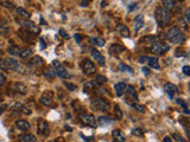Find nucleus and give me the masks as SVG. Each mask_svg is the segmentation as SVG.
Returning a JSON list of instances; mask_svg holds the SVG:
<instances>
[{"label":"nucleus","instance_id":"nucleus-1","mask_svg":"<svg viewBox=\"0 0 190 142\" xmlns=\"http://www.w3.org/2000/svg\"><path fill=\"white\" fill-rule=\"evenodd\" d=\"M154 18L160 27H165L171 22V12L167 11L165 8L157 7L154 11Z\"/></svg>","mask_w":190,"mask_h":142},{"label":"nucleus","instance_id":"nucleus-2","mask_svg":"<svg viewBox=\"0 0 190 142\" xmlns=\"http://www.w3.org/2000/svg\"><path fill=\"white\" fill-rule=\"evenodd\" d=\"M167 38L171 43L178 44V43H182L183 40L185 39V36L178 27H171L167 33Z\"/></svg>","mask_w":190,"mask_h":142},{"label":"nucleus","instance_id":"nucleus-3","mask_svg":"<svg viewBox=\"0 0 190 142\" xmlns=\"http://www.w3.org/2000/svg\"><path fill=\"white\" fill-rule=\"evenodd\" d=\"M91 107L93 110H101V112H108L111 109L109 102L102 97H95L91 102Z\"/></svg>","mask_w":190,"mask_h":142},{"label":"nucleus","instance_id":"nucleus-4","mask_svg":"<svg viewBox=\"0 0 190 142\" xmlns=\"http://www.w3.org/2000/svg\"><path fill=\"white\" fill-rule=\"evenodd\" d=\"M19 63L13 58H1L0 59V69L2 70H12V71H17L19 70Z\"/></svg>","mask_w":190,"mask_h":142},{"label":"nucleus","instance_id":"nucleus-5","mask_svg":"<svg viewBox=\"0 0 190 142\" xmlns=\"http://www.w3.org/2000/svg\"><path fill=\"white\" fill-rule=\"evenodd\" d=\"M169 45L165 44L164 42H159V40H154L151 44V52L157 53V55H163L164 52L169 51Z\"/></svg>","mask_w":190,"mask_h":142},{"label":"nucleus","instance_id":"nucleus-6","mask_svg":"<svg viewBox=\"0 0 190 142\" xmlns=\"http://www.w3.org/2000/svg\"><path fill=\"white\" fill-rule=\"evenodd\" d=\"M81 67H82L83 72L87 76H91L96 72V67L94 65V63H93L91 59H88V58H84V59L82 60Z\"/></svg>","mask_w":190,"mask_h":142},{"label":"nucleus","instance_id":"nucleus-7","mask_svg":"<svg viewBox=\"0 0 190 142\" xmlns=\"http://www.w3.org/2000/svg\"><path fill=\"white\" fill-rule=\"evenodd\" d=\"M15 94V95H25L27 92V88L23 83H13L11 87H8V94Z\"/></svg>","mask_w":190,"mask_h":142},{"label":"nucleus","instance_id":"nucleus-8","mask_svg":"<svg viewBox=\"0 0 190 142\" xmlns=\"http://www.w3.org/2000/svg\"><path fill=\"white\" fill-rule=\"evenodd\" d=\"M80 121L83 123L84 126H88V127L96 128V126H98L96 119L91 114H81L80 115Z\"/></svg>","mask_w":190,"mask_h":142},{"label":"nucleus","instance_id":"nucleus-9","mask_svg":"<svg viewBox=\"0 0 190 142\" xmlns=\"http://www.w3.org/2000/svg\"><path fill=\"white\" fill-rule=\"evenodd\" d=\"M53 67H55V71H56V76H58V77H61V78H69V77H70L69 72L65 70V67H63L58 60H53Z\"/></svg>","mask_w":190,"mask_h":142},{"label":"nucleus","instance_id":"nucleus-10","mask_svg":"<svg viewBox=\"0 0 190 142\" xmlns=\"http://www.w3.org/2000/svg\"><path fill=\"white\" fill-rule=\"evenodd\" d=\"M91 58L95 60L100 67H105V64H106V59H105V56L100 52V51H98L96 49H91Z\"/></svg>","mask_w":190,"mask_h":142},{"label":"nucleus","instance_id":"nucleus-11","mask_svg":"<svg viewBox=\"0 0 190 142\" xmlns=\"http://www.w3.org/2000/svg\"><path fill=\"white\" fill-rule=\"evenodd\" d=\"M53 91H45L40 98H39V102L42 103L43 105L45 107H50L53 104Z\"/></svg>","mask_w":190,"mask_h":142},{"label":"nucleus","instance_id":"nucleus-12","mask_svg":"<svg viewBox=\"0 0 190 142\" xmlns=\"http://www.w3.org/2000/svg\"><path fill=\"white\" fill-rule=\"evenodd\" d=\"M23 25H24V29L26 31H29L31 34H33V36H37V34L40 33V29L33 22H27L26 20V22H23Z\"/></svg>","mask_w":190,"mask_h":142},{"label":"nucleus","instance_id":"nucleus-13","mask_svg":"<svg viewBox=\"0 0 190 142\" xmlns=\"http://www.w3.org/2000/svg\"><path fill=\"white\" fill-rule=\"evenodd\" d=\"M18 36L22 38L24 42L33 44V39H35V36H33V34H31L30 32H29V31H26L25 29H20V30L18 31Z\"/></svg>","mask_w":190,"mask_h":142},{"label":"nucleus","instance_id":"nucleus-14","mask_svg":"<svg viewBox=\"0 0 190 142\" xmlns=\"http://www.w3.org/2000/svg\"><path fill=\"white\" fill-rule=\"evenodd\" d=\"M164 91L167 92V96L170 98H174L175 94L178 92V88L176 87L175 84H172V83H167V84L164 85Z\"/></svg>","mask_w":190,"mask_h":142},{"label":"nucleus","instance_id":"nucleus-15","mask_svg":"<svg viewBox=\"0 0 190 142\" xmlns=\"http://www.w3.org/2000/svg\"><path fill=\"white\" fill-rule=\"evenodd\" d=\"M115 30H116V32H118L121 37L129 38V36H131V32H129V27H127V26H125L124 24H119V25H116Z\"/></svg>","mask_w":190,"mask_h":142},{"label":"nucleus","instance_id":"nucleus-16","mask_svg":"<svg viewBox=\"0 0 190 142\" xmlns=\"http://www.w3.org/2000/svg\"><path fill=\"white\" fill-rule=\"evenodd\" d=\"M125 94H126V96H127V97H129V99H132V101H134V102H137V101H138V94H137V91L134 90V88H133L132 85H127V87H126Z\"/></svg>","mask_w":190,"mask_h":142},{"label":"nucleus","instance_id":"nucleus-17","mask_svg":"<svg viewBox=\"0 0 190 142\" xmlns=\"http://www.w3.org/2000/svg\"><path fill=\"white\" fill-rule=\"evenodd\" d=\"M125 51V47L120 44H112L109 46V52L114 56H119Z\"/></svg>","mask_w":190,"mask_h":142},{"label":"nucleus","instance_id":"nucleus-18","mask_svg":"<svg viewBox=\"0 0 190 142\" xmlns=\"http://www.w3.org/2000/svg\"><path fill=\"white\" fill-rule=\"evenodd\" d=\"M15 12H17V14L19 15V18L22 19V22H26V20H29L30 19L31 14L23 7H18L15 10Z\"/></svg>","mask_w":190,"mask_h":142},{"label":"nucleus","instance_id":"nucleus-19","mask_svg":"<svg viewBox=\"0 0 190 142\" xmlns=\"http://www.w3.org/2000/svg\"><path fill=\"white\" fill-rule=\"evenodd\" d=\"M112 136H113V141L114 142H125L126 141V136L122 133L121 130H113L112 133Z\"/></svg>","mask_w":190,"mask_h":142},{"label":"nucleus","instance_id":"nucleus-20","mask_svg":"<svg viewBox=\"0 0 190 142\" xmlns=\"http://www.w3.org/2000/svg\"><path fill=\"white\" fill-rule=\"evenodd\" d=\"M15 127L18 128V129H20V130H24V132H26V130H30V123L27 122V121L25 120H17L15 121Z\"/></svg>","mask_w":190,"mask_h":142},{"label":"nucleus","instance_id":"nucleus-21","mask_svg":"<svg viewBox=\"0 0 190 142\" xmlns=\"http://www.w3.org/2000/svg\"><path fill=\"white\" fill-rule=\"evenodd\" d=\"M126 84L124 82H120V83H116L115 85H114V90H115V94H116V96H122L124 94H125V90H126Z\"/></svg>","mask_w":190,"mask_h":142},{"label":"nucleus","instance_id":"nucleus-22","mask_svg":"<svg viewBox=\"0 0 190 142\" xmlns=\"http://www.w3.org/2000/svg\"><path fill=\"white\" fill-rule=\"evenodd\" d=\"M37 137L33 134H24L18 137V142H36Z\"/></svg>","mask_w":190,"mask_h":142},{"label":"nucleus","instance_id":"nucleus-23","mask_svg":"<svg viewBox=\"0 0 190 142\" xmlns=\"http://www.w3.org/2000/svg\"><path fill=\"white\" fill-rule=\"evenodd\" d=\"M10 110L11 112L13 114V115H18V114H23L24 112V105L22 103H19V102H15V104L12 105L11 108H10Z\"/></svg>","mask_w":190,"mask_h":142},{"label":"nucleus","instance_id":"nucleus-24","mask_svg":"<svg viewBox=\"0 0 190 142\" xmlns=\"http://www.w3.org/2000/svg\"><path fill=\"white\" fill-rule=\"evenodd\" d=\"M39 133L42 135H44V136H48L49 133H50V129H49V126H48V122L46 121H40V123H39Z\"/></svg>","mask_w":190,"mask_h":142},{"label":"nucleus","instance_id":"nucleus-25","mask_svg":"<svg viewBox=\"0 0 190 142\" xmlns=\"http://www.w3.org/2000/svg\"><path fill=\"white\" fill-rule=\"evenodd\" d=\"M27 64L31 65V67H38V65H43L44 64V60H43L42 57H39V56H35L31 59H29Z\"/></svg>","mask_w":190,"mask_h":142},{"label":"nucleus","instance_id":"nucleus-26","mask_svg":"<svg viewBox=\"0 0 190 142\" xmlns=\"http://www.w3.org/2000/svg\"><path fill=\"white\" fill-rule=\"evenodd\" d=\"M162 4H163V8H165L169 12H171L176 5L175 0H162Z\"/></svg>","mask_w":190,"mask_h":142},{"label":"nucleus","instance_id":"nucleus-27","mask_svg":"<svg viewBox=\"0 0 190 142\" xmlns=\"http://www.w3.org/2000/svg\"><path fill=\"white\" fill-rule=\"evenodd\" d=\"M134 25H136V31H139L143 27V25H144V18H143V15L139 14L134 18Z\"/></svg>","mask_w":190,"mask_h":142},{"label":"nucleus","instance_id":"nucleus-28","mask_svg":"<svg viewBox=\"0 0 190 142\" xmlns=\"http://www.w3.org/2000/svg\"><path fill=\"white\" fill-rule=\"evenodd\" d=\"M22 50H23V49H20L18 45H11V46L8 47V53H10V55H13V56H19L20 52H22Z\"/></svg>","mask_w":190,"mask_h":142},{"label":"nucleus","instance_id":"nucleus-29","mask_svg":"<svg viewBox=\"0 0 190 142\" xmlns=\"http://www.w3.org/2000/svg\"><path fill=\"white\" fill-rule=\"evenodd\" d=\"M95 87H96V85H95L94 81H89V82H87L83 85V92L84 94H89L91 90H94Z\"/></svg>","mask_w":190,"mask_h":142},{"label":"nucleus","instance_id":"nucleus-30","mask_svg":"<svg viewBox=\"0 0 190 142\" xmlns=\"http://www.w3.org/2000/svg\"><path fill=\"white\" fill-rule=\"evenodd\" d=\"M98 126L100 127H103V126H107V124H111L112 123V120L111 119H108V117H105V116H101L98 119Z\"/></svg>","mask_w":190,"mask_h":142},{"label":"nucleus","instance_id":"nucleus-31","mask_svg":"<svg viewBox=\"0 0 190 142\" xmlns=\"http://www.w3.org/2000/svg\"><path fill=\"white\" fill-rule=\"evenodd\" d=\"M147 63H149V65L152 67V69H159V63H158V59L156 58V57H149V59H147Z\"/></svg>","mask_w":190,"mask_h":142},{"label":"nucleus","instance_id":"nucleus-32","mask_svg":"<svg viewBox=\"0 0 190 142\" xmlns=\"http://www.w3.org/2000/svg\"><path fill=\"white\" fill-rule=\"evenodd\" d=\"M106 82H107V78L102 75H98L95 77V79H94V83H95L96 87H98V85H102V84H105Z\"/></svg>","mask_w":190,"mask_h":142},{"label":"nucleus","instance_id":"nucleus-33","mask_svg":"<svg viewBox=\"0 0 190 142\" xmlns=\"http://www.w3.org/2000/svg\"><path fill=\"white\" fill-rule=\"evenodd\" d=\"M91 40L93 42V44L95 45V46H99V47H101V46H103V45H105V40H103L102 38H99V37L91 38Z\"/></svg>","mask_w":190,"mask_h":142},{"label":"nucleus","instance_id":"nucleus-34","mask_svg":"<svg viewBox=\"0 0 190 142\" xmlns=\"http://www.w3.org/2000/svg\"><path fill=\"white\" fill-rule=\"evenodd\" d=\"M19 56H20V58H29L30 56H32V50L31 49H23Z\"/></svg>","mask_w":190,"mask_h":142},{"label":"nucleus","instance_id":"nucleus-35","mask_svg":"<svg viewBox=\"0 0 190 142\" xmlns=\"http://www.w3.org/2000/svg\"><path fill=\"white\" fill-rule=\"evenodd\" d=\"M177 103H178V104H181V105H182V108H183V112H184L185 115H189V114H190V112H189V109H188V105H187V103H185V102H184L183 99H179V98H178V99H177Z\"/></svg>","mask_w":190,"mask_h":142},{"label":"nucleus","instance_id":"nucleus-36","mask_svg":"<svg viewBox=\"0 0 190 142\" xmlns=\"http://www.w3.org/2000/svg\"><path fill=\"white\" fill-rule=\"evenodd\" d=\"M131 107L133 108V109H136L137 112H145V108H144V105H141V104H138L137 102H132L131 103Z\"/></svg>","mask_w":190,"mask_h":142},{"label":"nucleus","instance_id":"nucleus-37","mask_svg":"<svg viewBox=\"0 0 190 142\" xmlns=\"http://www.w3.org/2000/svg\"><path fill=\"white\" fill-rule=\"evenodd\" d=\"M44 76L48 77V78H55L56 77V71L53 69H48L44 71Z\"/></svg>","mask_w":190,"mask_h":142},{"label":"nucleus","instance_id":"nucleus-38","mask_svg":"<svg viewBox=\"0 0 190 142\" xmlns=\"http://www.w3.org/2000/svg\"><path fill=\"white\" fill-rule=\"evenodd\" d=\"M114 112H115V116L118 120H121L122 119V112L121 109L119 108V105H114Z\"/></svg>","mask_w":190,"mask_h":142},{"label":"nucleus","instance_id":"nucleus-39","mask_svg":"<svg viewBox=\"0 0 190 142\" xmlns=\"http://www.w3.org/2000/svg\"><path fill=\"white\" fill-rule=\"evenodd\" d=\"M64 87H65L69 91H75V90L77 89L75 84H73V83H70V82H64Z\"/></svg>","mask_w":190,"mask_h":142},{"label":"nucleus","instance_id":"nucleus-40","mask_svg":"<svg viewBox=\"0 0 190 142\" xmlns=\"http://www.w3.org/2000/svg\"><path fill=\"white\" fill-rule=\"evenodd\" d=\"M119 67L121 69L122 71H127V72H129V74H133V69H132L131 67H129V65H126V64H120Z\"/></svg>","mask_w":190,"mask_h":142},{"label":"nucleus","instance_id":"nucleus-41","mask_svg":"<svg viewBox=\"0 0 190 142\" xmlns=\"http://www.w3.org/2000/svg\"><path fill=\"white\" fill-rule=\"evenodd\" d=\"M132 134L134 135V136H143L144 132H143L140 128H134V129L132 130Z\"/></svg>","mask_w":190,"mask_h":142},{"label":"nucleus","instance_id":"nucleus-42","mask_svg":"<svg viewBox=\"0 0 190 142\" xmlns=\"http://www.w3.org/2000/svg\"><path fill=\"white\" fill-rule=\"evenodd\" d=\"M58 33H60V36H61L62 38H64V39H68L69 38V34L67 33V31L64 30V29H60Z\"/></svg>","mask_w":190,"mask_h":142},{"label":"nucleus","instance_id":"nucleus-43","mask_svg":"<svg viewBox=\"0 0 190 142\" xmlns=\"http://www.w3.org/2000/svg\"><path fill=\"white\" fill-rule=\"evenodd\" d=\"M4 7L8 8V10H13L15 8V4L11 1H4Z\"/></svg>","mask_w":190,"mask_h":142},{"label":"nucleus","instance_id":"nucleus-44","mask_svg":"<svg viewBox=\"0 0 190 142\" xmlns=\"http://www.w3.org/2000/svg\"><path fill=\"white\" fill-rule=\"evenodd\" d=\"M5 82H6V76L4 74H0V88L5 84Z\"/></svg>","mask_w":190,"mask_h":142},{"label":"nucleus","instance_id":"nucleus-45","mask_svg":"<svg viewBox=\"0 0 190 142\" xmlns=\"http://www.w3.org/2000/svg\"><path fill=\"white\" fill-rule=\"evenodd\" d=\"M10 31L8 27H4V26H0V34H7V32Z\"/></svg>","mask_w":190,"mask_h":142},{"label":"nucleus","instance_id":"nucleus-46","mask_svg":"<svg viewBox=\"0 0 190 142\" xmlns=\"http://www.w3.org/2000/svg\"><path fill=\"white\" fill-rule=\"evenodd\" d=\"M183 72H184V75L190 76V67L189 65H184V67H183Z\"/></svg>","mask_w":190,"mask_h":142},{"label":"nucleus","instance_id":"nucleus-47","mask_svg":"<svg viewBox=\"0 0 190 142\" xmlns=\"http://www.w3.org/2000/svg\"><path fill=\"white\" fill-rule=\"evenodd\" d=\"M147 59H149V57H146V56H140V57L138 58V62H139V63H147Z\"/></svg>","mask_w":190,"mask_h":142},{"label":"nucleus","instance_id":"nucleus-48","mask_svg":"<svg viewBox=\"0 0 190 142\" xmlns=\"http://www.w3.org/2000/svg\"><path fill=\"white\" fill-rule=\"evenodd\" d=\"M74 39L76 40V43H81L82 37H81V34H80V33H75V34H74Z\"/></svg>","mask_w":190,"mask_h":142},{"label":"nucleus","instance_id":"nucleus-49","mask_svg":"<svg viewBox=\"0 0 190 142\" xmlns=\"http://www.w3.org/2000/svg\"><path fill=\"white\" fill-rule=\"evenodd\" d=\"M141 72H143L145 76H149L150 74H151V71H150L149 67H143V69H141Z\"/></svg>","mask_w":190,"mask_h":142},{"label":"nucleus","instance_id":"nucleus-50","mask_svg":"<svg viewBox=\"0 0 190 142\" xmlns=\"http://www.w3.org/2000/svg\"><path fill=\"white\" fill-rule=\"evenodd\" d=\"M7 108H8V105H7V104H1V105H0V115H1L2 112H5V110H6Z\"/></svg>","mask_w":190,"mask_h":142},{"label":"nucleus","instance_id":"nucleus-51","mask_svg":"<svg viewBox=\"0 0 190 142\" xmlns=\"http://www.w3.org/2000/svg\"><path fill=\"white\" fill-rule=\"evenodd\" d=\"M39 44H40V49L42 50L45 49V43H44V39L43 38H39Z\"/></svg>","mask_w":190,"mask_h":142},{"label":"nucleus","instance_id":"nucleus-52","mask_svg":"<svg viewBox=\"0 0 190 142\" xmlns=\"http://www.w3.org/2000/svg\"><path fill=\"white\" fill-rule=\"evenodd\" d=\"M91 2V0H82V2H81V5L82 6H88V4Z\"/></svg>","mask_w":190,"mask_h":142},{"label":"nucleus","instance_id":"nucleus-53","mask_svg":"<svg viewBox=\"0 0 190 142\" xmlns=\"http://www.w3.org/2000/svg\"><path fill=\"white\" fill-rule=\"evenodd\" d=\"M174 136H175L176 140H178V141H181V142H184V140H183V139H182V137H181V136H179V135L175 134V135H174Z\"/></svg>","mask_w":190,"mask_h":142},{"label":"nucleus","instance_id":"nucleus-54","mask_svg":"<svg viewBox=\"0 0 190 142\" xmlns=\"http://www.w3.org/2000/svg\"><path fill=\"white\" fill-rule=\"evenodd\" d=\"M107 4H108L107 0H102V1H101V7H106Z\"/></svg>","mask_w":190,"mask_h":142},{"label":"nucleus","instance_id":"nucleus-55","mask_svg":"<svg viewBox=\"0 0 190 142\" xmlns=\"http://www.w3.org/2000/svg\"><path fill=\"white\" fill-rule=\"evenodd\" d=\"M185 18H187V22H189V20H190V17H189V10H187V11H185Z\"/></svg>","mask_w":190,"mask_h":142},{"label":"nucleus","instance_id":"nucleus-56","mask_svg":"<svg viewBox=\"0 0 190 142\" xmlns=\"http://www.w3.org/2000/svg\"><path fill=\"white\" fill-rule=\"evenodd\" d=\"M136 5H137V4H131V5H129V11L134 10V8H136Z\"/></svg>","mask_w":190,"mask_h":142},{"label":"nucleus","instance_id":"nucleus-57","mask_svg":"<svg viewBox=\"0 0 190 142\" xmlns=\"http://www.w3.org/2000/svg\"><path fill=\"white\" fill-rule=\"evenodd\" d=\"M163 142H172V140L169 137V136H167V137H164V140H163Z\"/></svg>","mask_w":190,"mask_h":142},{"label":"nucleus","instance_id":"nucleus-58","mask_svg":"<svg viewBox=\"0 0 190 142\" xmlns=\"http://www.w3.org/2000/svg\"><path fill=\"white\" fill-rule=\"evenodd\" d=\"M64 128H65V130H68V132H71V130H73V129L69 127V126H65Z\"/></svg>","mask_w":190,"mask_h":142},{"label":"nucleus","instance_id":"nucleus-59","mask_svg":"<svg viewBox=\"0 0 190 142\" xmlns=\"http://www.w3.org/2000/svg\"><path fill=\"white\" fill-rule=\"evenodd\" d=\"M1 101H2V95L0 94V102H1Z\"/></svg>","mask_w":190,"mask_h":142},{"label":"nucleus","instance_id":"nucleus-60","mask_svg":"<svg viewBox=\"0 0 190 142\" xmlns=\"http://www.w3.org/2000/svg\"><path fill=\"white\" fill-rule=\"evenodd\" d=\"M50 142H60V141H56V140H55V141H50Z\"/></svg>","mask_w":190,"mask_h":142},{"label":"nucleus","instance_id":"nucleus-61","mask_svg":"<svg viewBox=\"0 0 190 142\" xmlns=\"http://www.w3.org/2000/svg\"><path fill=\"white\" fill-rule=\"evenodd\" d=\"M177 1H179V2H181V1H184V0H177Z\"/></svg>","mask_w":190,"mask_h":142}]
</instances>
